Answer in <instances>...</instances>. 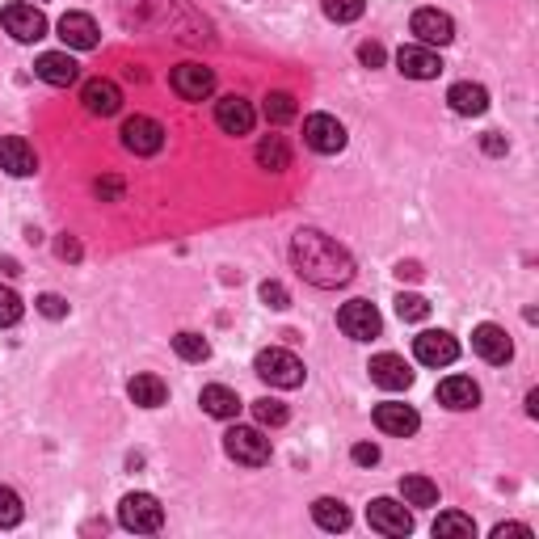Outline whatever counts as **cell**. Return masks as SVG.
Wrapping results in <instances>:
<instances>
[{
  "instance_id": "cell-33",
  "label": "cell",
  "mask_w": 539,
  "mask_h": 539,
  "mask_svg": "<svg viewBox=\"0 0 539 539\" xmlns=\"http://www.w3.org/2000/svg\"><path fill=\"white\" fill-rule=\"evenodd\" d=\"M253 417L262 426H287V405L283 401H274V396H262V401H253Z\"/></svg>"
},
{
  "instance_id": "cell-14",
  "label": "cell",
  "mask_w": 539,
  "mask_h": 539,
  "mask_svg": "<svg viewBox=\"0 0 539 539\" xmlns=\"http://www.w3.org/2000/svg\"><path fill=\"white\" fill-rule=\"evenodd\" d=\"M472 350L485 358V363H493V367H502V363H510L514 358V342H510V333L502 329V325H476V333H472Z\"/></svg>"
},
{
  "instance_id": "cell-45",
  "label": "cell",
  "mask_w": 539,
  "mask_h": 539,
  "mask_svg": "<svg viewBox=\"0 0 539 539\" xmlns=\"http://www.w3.org/2000/svg\"><path fill=\"white\" fill-rule=\"evenodd\" d=\"M396 278H422V266H417V262H401V266H396Z\"/></svg>"
},
{
  "instance_id": "cell-2",
  "label": "cell",
  "mask_w": 539,
  "mask_h": 539,
  "mask_svg": "<svg viewBox=\"0 0 539 539\" xmlns=\"http://www.w3.org/2000/svg\"><path fill=\"white\" fill-rule=\"evenodd\" d=\"M253 371H257V379H266L270 388H299L304 384V363H299L291 350H278V346L257 354Z\"/></svg>"
},
{
  "instance_id": "cell-16",
  "label": "cell",
  "mask_w": 539,
  "mask_h": 539,
  "mask_svg": "<svg viewBox=\"0 0 539 539\" xmlns=\"http://www.w3.org/2000/svg\"><path fill=\"white\" fill-rule=\"evenodd\" d=\"M34 76L55 89H68V85H76V76H81V64H76L68 51H47V55H38Z\"/></svg>"
},
{
  "instance_id": "cell-38",
  "label": "cell",
  "mask_w": 539,
  "mask_h": 539,
  "mask_svg": "<svg viewBox=\"0 0 539 539\" xmlns=\"http://www.w3.org/2000/svg\"><path fill=\"white\" fill-rule=\"evenodd\" d=\"M262 299L274 308V312H283V308H291V295H287V287L283 283H262Z\"/></svg>"
},
{
  "instance_id": "cell-8",
  "label": "cell",
  "mask_w": 539,
  "mask_h": 539,
  "mask_svg": "<svg viewBox=\"0 0 539 539\" xmlns=\"http://www.w3.org/2000/svg\"><path fill=\"white\" fill-rule=\"evenodd\" d=\"M123 148L135 152V156H156L165 148V127L148 114H135L123 123Z\"/></svg>"
},
{
  "instance_id": "cell-29",
  "label": "cell",
  "mask_w": 539,
  "mask_h": 539,
  "mask_svg": "<svg viewBox=\"0 0 539 539\" xmlns=\"http://www.w3.org/2000/svg\"><path fill=\"white\" fill-rule=\"evenodd\" d=\"M434 535L438 539H472L476 535V523L468 514H459V510H447V514H438V523H434Z\"/></svg>"
},
{
  "instance_id": "cell-43",
  "label": "cell",
  "mask_w": 539,
  "mask_h": 539,
  "mask_svg": "<svg viewBox=\"0 0 539 539\" xmlns=\"http://www.w3.org/2000/svg\"><path fill=\"white\" fill-rule=\"evenodd\" d=\"M123 194V182L118 177H106V182H97V198H118Z\"/></svg>"
},
{
  "instance_id": "cell-44",
  "label": "cell",
  "mask_w": 539,
  "mask_h": 539,
  "mask_svg": "<svg viewBox=\"0 0 539 539\" xmlns=\"http://www.w3.org/2000/svg\"><path fill=\"white\" fill-rule=\"evenodd\" d=\"M55 253L64 257V262H76V257H81V245H76L72 236H68V241H59V245H55Z\"/></svg>"
},
{
  "instance_id": "cell-10",
  "label": "cell",
  "mask_w": 539,
  "mask_h": 539,
  "mask_svg": "<svg viewBox=\"0 0 539 539\" xmlns=\"http://www.w3.org/2000/svg\"><path fill=\"white\" fill-rule=\"evenodd\" d=\"M367 523H371V531L396 539V535L413 531V514L401 502H392V497H375V502L367 506Z\"/></svg>"
},
{
  "instance_id": "cell-28",
  "label": "cell",
  "mask_w": 539,
  "mask_h": 539,
  "mask_svg": "<svg viewBox=\"0 0 539 539\" xmlns=\"http://www.w3.org/2000/svg\"><path fill=\"white\" fill-rule=\"evenodd\" d=\"M401 493H405V506H438V485L430 476H405Z\"/></svg>"
},
{
  "instance_id": "cell-32",
  "label": "cell",
  "mask_w": 539,
  "mask_h": 539,
  "mask_svg": "<svg viewBox=\"0 0 539 539\" xmlns=\"http://www.w3.org/2000/svg\"><path fill=\"white\" fill-rule=\"evenodd\" d=\"M262 114L270 118V123H291V118L299 114V106H295V97H291V93H266Z\"/></svg>"
},
{
  "instance_id": "cell-24",
  "label": "cell",
  "mask_w": 539,
  "mask_h": 539,
  "mask_svg": "<svg viewBox=\"0 0 539 539\" xmlns=\"http://www.w3.org/2000/svg\"><path fill=\"white\" fill-rule=\"evenodd\" d=\"M127 392H131V401L139 409H161L169 401V388H165L161 375H135L131 384H127Z\"/></svg>"
},
{
  "instance_id": "cell-42",
  "label": "cell",
  "mask_w": 539,
  "mask_h": 539,
  "mask_svg": "<svg viewBox=\"0 0 539 539\" xmlns=\"http://www.w3.org/2000/svg\"><path fill=\"white\" fill-rule=\"evenodd\" d=\"M506 535L531 539V527H523V523H497V527H493V539H506Z\"/></svg>"
},
{
  "instance_id": "cell-13",
  "label": "cell",
  "mask_w": 539,
  "mask_h": 539,
  "mask_svg": "<svg viewBox=\"0 0 539 539\" xmlns=\"http://www.w3.org/2000/svg\"><path fill=\"white\" fill-rule=\"evenodd\" d=\"M396 68H401L409 81H434L438 72H443V59H438L434 47H422V43H409L396 51Z\"/></svg>"
},
{
  "instance_id": "cell-3",
  "label": "cell",
  "mask_w": 539,
  "mask_h": 539,
  "mask_svg": "<svg viewBox=\"0 0 539 539\" xmlns=\"http://www.w3.org/2000/svg\"><path fill=\"white\" fill-rule=\"evenodd\" d=\"M118 523L135 535H152L165 527V506L152 493H127L123 506H118Z\"/></svg>"
},
{
  "instance_id": "cell-35",
  "label": "cell",
  "mask_w": 539,
  "mask_h": 539,
  "mask_svg": "<svg viewBox=\"0 0 539 539\" xmlns=\"http://www.w3.org/2000/svg\"><path fill=\"white\" fill-rule=\"evenodd\" d=\"M396 316H401V321H426V316H430L426 295H409V291H401V295H396Z\"/></svg>"
},
{
  "instance_id": "cell-1",
  "label": "cell",
  "mask_w": 539,
  "mask_h": 539,
  "mask_svg": "<svg viewBox=\"0 0 539 539\" xmlns=\"http://www.w3.org/2000/svg\"><path fill=\"white\" fill-rule=\"evenodd\" d=\"M291 266L299 270V278L321 291H333V287H346L354 278V257L333 241V236L316 232V228H304L291 236Z\"/></svg>"
},
{
  "instance_id": "cell-46",
  "label": "cell",
  "mask_w": 539,
  "mask_h": 539,
  "mask_svg": "<svg viewBox=\"0 0 539 539\" xmlns=\"http://www.w3.org/2000/svg\"><path fill=\"white\" fill-rule=\"evenodd\" d=\"M527 413H531V417L539 413V392H527Z\"/></svg>"
},
{
  "instance_id": "cell-19",
  "label": "cell",
  "mask_w": 539,
  "mask_h": 539,
  "mask_svg": "<svg viewBox=\"0 0 539 539\" xmlns=\"http://www.w3.org/2000/svg\"><path fill=\"white\" fill-rule=\"evenodd\" d=\"M0 169H5L9 177L38 173V156L30 148V139H22V135H5V139H0Z\"/></svg>"
},
{
  "instance_id": "cell-17",
  "label": "cell",
  "mask_w": 539,
  "mask_h": 539,
  "mask_svg": "<svg viewBox=\"0 0 539 539\" xmlns=\"http://www.w3.org/2000/svg\"><path fill=\"white\" fill-rule=\"evenodd\" d=\"M81 102L97 118H114L118 110H123V93H118V85L106 81V76H93V81H85V89H81Z\"/></svg>"
},
{
  "instance_id": "cell-26",
  "label": "cell",
  "mask_w": 539,
  "mask_h": 539,
  "mask_svg": "<svg viewBox=\"0 0 539 539\" xmlns=\"http://www.w3.org/2000/svg\"><path fill=\"white\" fill-rule=\"evenodd\" d=\"M312 518H316V527H321V531H346L350 527V510L337 502V497H316Z\"/></svg>"
},
{
  "instance_id": "cell-4",
  "label": "cell",
  "mask_w": 539,
  "mask_h": 539,
  "mask_svg": "<svg viewBox=\"0 0 539 539\" xmlns=\"http://www.w3.org/2000/svg\"><path fill=\"white\" fill-rule=\"evenodd\" d=\"M224 451L236 459V464H245V468L270 464V438L262 430H253V426H232L224 434Z\"/></svg>"
},
{
  "instance_id": "cell-39",
  "label": "cell",
  "mask_w": 539,
  "mask_h": 539,
  "mask_svg": "<svg viewBox=\"0 0 539 539\" xmlns=\"http://www.w3.org/2000/svg\"><path fill=\"white\" fill-rule=\"evenodd\" d=\"M350 459H354L358 468H375V464H379V447H375V443H358V447L350 451Z\"/></svg>"
},
{
  "instance_id": "cell-23",
  "label": "cell",
  "mask_w": 539,
  "mask_h": 539,
  "mask_svg": "<svg viewBox=\"0 0 539 539\" xmlns=\"http://www.w3.org/2000/svg\"><path fill=\"white\" fill-rule=\"evenodd\" d=\"M447 102L455 114H464V118H481L489 110V89L485 85H472V81H459L447 89Z\"/></svg>"
},
{
  "instance_id": "cell-22",
  "label": "cell",
  "mask_w": 539,
  "mask_h": 539,
  "mask_svg": "<svg viewBox=\"0 0 539 539\" xmlns=\"http://www.w3.org/2000/svg\"><path fill=\"white\" fill-rule=\"evenodd\" d=\"M438 401H443L447 409H455V413H468V409L481 405V388H476L468 375H451V379L438 384Z\"/></svg>"
},
{
  "instance_id": "cell-18",
  "label": "cell",
  "mask_w": 539,
  "mask_h": 539,
  "mask_svg": "<svg viewBox=\"0 0 539 539\" xmlns=\"http://www.w3.org/2000/svg\"><path fill=\"white\" fill-rule=\"evenodd\" d=\"M59 38H64V47H72V51H93L102 43V30H97L89 13H64L59 17Z\"/></svg>"
},
{
  "instance_id": "cell-25",
  "label": "cell",
  "mask_w": 539,
  "mask_h": 539,
  "mask_svg": "<svg viewBox=\"0 0 539 539\" xmlns=\"http://www.w3.org/2000/svg\"><path fill=\"white\" fill-rule=\"evenodd\" d=\"M198 405H203L211 417H219V422H228V417L241 413V396H236L232 388H224V384H207L203 396H198Z\"/></svg>"
},
{
  "instance_id": "cell-27",
  "label": "cell",
  "mask_w": 539,
  "mask_h": 539,
  "mask_svg": "<svg viewBox=\"0 0 539 539\" xmlns=\"http://www.w3.org/2000/svg\"><path fill=\"white\" fill-rule=\"evenodd\" d=\"M257 165L270 169V173H283L291 165V148L283 135H266L262 144H257Z\"/></svg>"
},
{
  "instance_id": "cell-7",
  "label": "cell",
  "mask_w": 539,
  "mask_h": 539,
  "mask_svg": "<svg viewBox=\"0 0 539 539\" xmlns=\"http://www.w3.org/2000/svg\"><path fill=\"white\" fill-rule=\"evenodd\" d=\"M304 144L321 156H337L346 148V127L333 114H308L304 118Z\"/></svg>"
},
{
  "instance_id": "cell-36",
  "label": "cell",
  "mask_w": 539,
  "mask_h": 539,
  "mask_svg": "<svg viewBox=\"0 0 539 539\" xmlns=\"http://www.w3.org/2000/svg\"><path fill=\"white\" fill-rule=\"evenodd\" d=\"M26 518L22 510V497H17L9 485H0V527H17Z\"/></svg>"
},
{
  "instance_id": "cell-20",
  "label": "cell",
  "mask_w": 539,
  "mask_h": 539,
  "mask_svg": "<svg viewBox=\"0 0 539 539\" xmlns=\"http://www.w3.org/2000/svg\"><path fill=\"white\" fill-rule=\"evenodd\" d=\"M367 371H371L375 384L388 388V392H405L413 384V371H409V363H405L401 354H375Z\"/></svg>"
},
{
  "instance_id": "cell-30",
  "label": "cell",
  "mask_w": 539,
  "mask_h": 539,
  "mask_svg": "<svg viewBox=\"0 0 539 539\" xmlns=\"http://www.w3.org/2000/svg\"><path fill=\"white\" fill-rule=\"evenodd\" d=\"M173 350L182 354L186 363H207V358H211V342H207L203 333H190V329L173 337Z\"/></svg>"
},
{
  "instance_id": "cell-31",
  "label": "cell",
  "mask_w": 539,
  "mask_h": 539,
  "mask_svg": "<svg viewBox=\"0 0 539 539\" xmlns=\"http://www.w3.org/2000/svg\"><path fill=\"white\" fill-rule=\"evenodd\" d=\"M321 9H325L329 22L350 26V22H358V17L367 13V0H321Z\"/></svg>"
},
{
  "instance_id": "cell-6",
  "label": "cell",
  "mask_w": 539,
  "mask_h": 539,
  "mask_svg": "<svg viewBox=\"0 0 539 539\" xmlns=\"http://www.w3.org/2000/svg\"><path fill=\"white\" fill-rule=\"evenodd\" d=\"M0 22H5V30L17 38V43H38V38H47V17H43V9L26 5V0H17V5L0 9Z\"/></svg>"
},
{
  "instance_id": "cell-5",
  "label": "cell",
  "mask_w": 539,
  "mask_h": 539,
  "mask_svg": "<svg viewBox=\"0 0 539 539\" xmlns=\"http://www.w3.org/2000/svg\"><path fill=\"white\" fill-rule=\"evenodd\" d=\"M337 325H342V333L354 337V342H371V337L384 333V316H379L371 299H350V304H342V312H337Z\"/></svg>"
},
{
  "instance_id": "cell-12",
  "label": "cell",
  "mask_w": 539,
  "mask_h": 539,
  "mask_svg": "<svg viewBox=\"0 0 539 539\" xmlns=\"http://www.w3.org/2000/svg\"><path fill=\"white\" fill-rule=\"evenodd\" d=\"M253 123H257V114H253V106L245 102L241 93H228V97H219L215 102V127L224 135H249Z\"/></svg>"
},
{
  "instance_id": "cell-37",
  "label": "cell",
  "mask_w": 539,
  "mask_h": 539,
  "mask_svg": "<svg viewBox=\"0 0 539 539\" xmlns=\"http://www.w3.org/2000/svg\"><path fill=\"white\" fill-rule=\"evenodd\" d=\"M34 304H38V312H43V316H51V321H59V316H68V304H64V295H55V291L38 295Z\"/></svg>"
},
{
  "instance_id": "cell-40",
  "label": "cell",
  "mask_w": 539,
  "mask_h": 539,
  "mask_svg": "<svg viewBox=\"0 0 539 539\" xmlns=\"http://www.w3.org/2000/svg\"><path fill=\"white\" fill-rule=\"evenodd\" d=\"M358 59H363L367 68H379V64H384V59H388V51L379 47V43H363V47H358Z\"/></svg>"
},
{
  "instance_id": "cell-15",
  "label": "cell",
  "mask_w": 539,
  "mask_h": 539,
  "mask_svg": "<svg viewBox=\"0 0 539 539\" xmlns=\"http://www.w3.org/2000/svg\"><path fill=\"white\" fill-rule=\"evenodd\" d=\"M409 26H413V34H417V43H422V47H447L455 38V22L447 13H438V9H417Z\"/></svg>"
},
{
  "instance_id": "cell-34",
  "label": "cell",
  "mask_w": 539,
  "mask_h": 539,
  "mask_svg": "<svg viewBox=\"0 0 539 539\" xmlns=\"http://www.w3.org/2000/svg\"><path fill=\"white\" fill-rule=\"evenodd\" d=\"M26 316V304H22V295H17L13 287H0V329H9L17 325Z\"/></svg>"
},
{
  "instance_id": "cell-11",
  "label": "cell",
  "mask_w": 539,
  "mask_h": 539,
  "mask_svg": "<svg viewBox=\"0 0 539 539\" xmlns=\"http://www.w3.org/2000/svg\"><path fill=\"white\" fill-rule=\"evenodd\" d=\"M169 85L177 97H186V102H203V97H211L215 89V72L203 68V64H177L169 72Z\"/></svg>"
},
{
  "instance_id": "cell-9",
  "label": "cell",
  "mask_w": 539,
  "mask_h": 539,
  "mask_svg": "<svg viewBox=\"0 0 539 539\" xmlns=\"http://www.w3.org/2000/svg\"><path fill=\"white\" fill-rule=\"evenodd\" d=\"M413 354L422 367H451L459 358V342L443 329H426V333L413 337Z\"/></svg>"
},
{
  "instance_id": "cell-21",
  "label": "cell",
  "mask_w": 539,
  "mask_h": 539,
  "mask_svg": "<svg viewBox=\"0 0 539 539\" xmlns=\"http://www.w3.org/2000/svg\"><path fill=\"white\" fill-rule=\"evenodd\" d=\"M375 426L384 430V434L409 438V434H417V426H422V417H417V409H413V405L384 401V405H375Z\"/></svg>"
},
{
  "instance_id": "cell-41",
  "label": "cell",
  "mask_w": 539,
  "mask_h": 539,
  "mask_svg": "<svg viewBox=\"0 0 539 539\" xmlns=\"http://www.w3.org/2000/svg\"><path fill=\"white\" fill-rule=\"evenodd\" d=\"M481 148H485L489 156H506V135H497V131H485V135H481Z\"/></svg>"
}]
</instances>
